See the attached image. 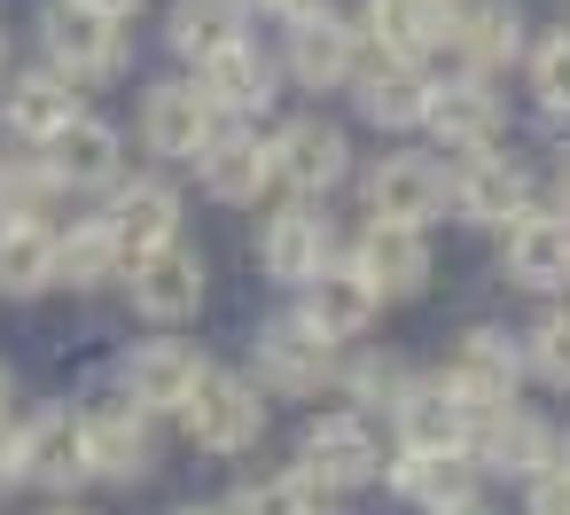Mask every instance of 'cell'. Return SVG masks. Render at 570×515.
<instances>
[{"instance_id": "obj_1", "label": "cell", "mask_w": 570, "mask_h": 515, "mask_svg": "<svg viewBox=\"0 0 570 515\" xmlns=\"http://www.w3.org/2000/svg\"><path fill=\"white\" fill-rule=\"evenodd\" d=\"M180 429H188L204 453H243V445L266 437V406H258V390H250L243 375L204 367V375L188 383V398H180Z\"/></svg>"}, {"instance_id": "obj_2", "label": "cell", "mask_w": 570, "mask_h": 515, "mask_svg": "<svg viewBox=\"0 0 570 515\" xmlns=\"http://www.w3.org/2000/svg\"><path fill=\"white\" fill-rule=\"evenodd\" d=\"M297 468H305L321 492H360V484H375V476H383L375 422H367L360 406H336V414H321V422L305 429V445H297Z\"/></svg>"}, {"instance_id": "obj_3", "label": "cell", "mask_w": 570, "mask_h": 515, "mask_svg": "<svg viewBox=\"0 0 570 515\" xmlns=\"http://www.w3.org/2000/svg\"><path fill=\"white\" fill-rule=\"evenodd\" d=\"M40 32H48V56H56V71H63L71 87H95V79H118V71H126V32H118V17L87 9V0H56V9L40 17Z\"/></svg>"}, {"instance_id": "obj_4", "label": "cell", "mask_w": 570, "mask_h": 515, "mask_svg": "<svg viewBox=\"0 0 570 515\" xmlns=\"http://www.w3.org/2000/svg\"><path fill=\"white\" fill-rule=\"evenodd\" d=\"M79 437H87V468L95 476L141 484L157 468V429H149V406H134V398H95L79 414Z\"/></svg>"}, {"instance_id": "obj_5", "label": "cell", "mask_w": 570, "mask_h": 515, "mask_svg": "<svg viewBox=\"0 0 570 515\" xmlns=\"http://www.w3.org/2000/svg\"><path fill=\"white\" fill-rule=\"evenodd\" d=\"M352 274H360L383 305L422 297V289H430V242H422V227H391V219H375V227L360 235V250H352Z\"/></svg>"}, {"instance_id": "obj_6", "label": "cell", "mask_w": 570, "mask_h": 515, "mask_svg": "<svg viewBox=\"0 0 570 515\" xmlns=\"http://www.w3.org/2000/svg\"><path fill=\"white\" fill-rule=\"evenodd\" d=\"M266 149H274V180L297 188V196H321V188H336V180L352 172V141H344V126H328V118H297V126H282Z\"/></svg>"}, {"instance_id": "obj_7", "label": "cell", "mask_w": 570, "mask_h": 515, "mask_svg": "<svg viewBox=\"0 0 570 515\" xmlns=\"http://www.w3.org/2000/svg\"><path fill=\"white\" fill-rule=\"evenodd\" d=\"M445 383H453V398H461L469 414L508 406L515 383H523V351H515V336H500V328H469L461 351H453V367H445Z\"/></svg>"}, {"instance_id": "obj_8", "label": "cell", "mask_w": 570, "mask_h": 515, "mask_svg": "<svg viewBox=\"0 0 570 515\" xmlns=\"http://www.w3.org/2000/svg\"><path fill=\"white\" fill-rule=\"evenodd\" d=\"M352 87H360V118H375V126H422V110H430V79H422V63L414 56H375L367 40H360V71H352Z\"/></svg>"}, {"instance_id": "obj_9", "label": "cell", "mask_w": 570, "mask_h": 515, "mask_svg": "<svg viewBox=\"0 0 570 515\" xmlns=\"http://www.w3.org/2000/svg\"><path fill=\"white\" fill-rule=\"evenodd\" d=\"M258 375H266L274 390H321V383H336V344H328L305 313L266 320V328H258Z\"/></svg>"}, {"instance_id": "obj_10", "label": "cell", "mask_w": 570, "mask_h": 515, "mask_svg": "<svg viewBox=\"0 0 570 515\" xmlns=\"http://www.w3.org/2000/svg\"><path fill=\"white\" fill-rule=\"evenodd\" d=\"M219 133V110L204 102V87H149V102H141V141L157 149V157H173V165H196V149Z\"/></svg>"}, {"instance_id": "obj_11", "label": "cell", "mask_w": 570, "mask_h": 515, "mask_svg": "<svg viewBox=\"0 0 570 515\" xmlns=\"http://www.w3.org/2000/svg\"><path fill=\"white\" fill-rule=\"evenodd\" d=\"M476 453L469 445H406L399 453V468H391V484H399V499H414V507H461V499H476Z\"/></svg>"}, {"instance_id": "obj_12", "label": "cell", "mask_w": 570, "mask_h": 515, "mask_svg": "<svg viewBox=\"0 0 570 515\" xmlns=\"http://www.w3.org/2000/svg\"><path fill=\"white\" fill-rule=\"evenodd\" d=\"M328 250H336V235H328V219H321L313 204L274 211L266 235H258V266H266L274 281H289V289H305V281L328 266Z\"/></svg>"}, {"instance_id": "obj_13", "label": "cell", "mask_w": 570, "mask_h": 515, "mask_svg": "<svg viewBox=\"0 0 570 515\" xmlns=\"http://www.w3.org/2000/svg\"><path fill=\"white\" fill-rule=\"evenodd\" d=\"M134 305L149 320H188L204 305V258L188 242H157L134 258Z\"/></svg>"}, {"instance_id": "obj_14", "label": "cell", "mask_w": 570, "mask_h": 515, "mask_svg": "<svg viewBox=\"0 0 570 515\" xmlns=\"http://www.w3.org/2000/svg\"><path fill=\"white\" fill-rule=\"evenodd\" d=\"M500 266H508V281L515 289H570V211L562 219H531V211H515V227H508V242H500Z\"/></svg>"}, {"instance_id": "obj_15", "label": "cell", "mask_w": 570, "mask_h": 515, "mask_svg": "<svg viewBox=\"0 0 570 515\" xmlns=\"http://www.w3.org/2000/svg\"><path fill=\"white\" fill-rule=\"evenodd\" d=\"M196 87H204V102L227 110V118H266V110H274V63H266L250 40L204 56V63H196Z\"/></svg>"}, {"instance_id": "obj_16", "label": "cell", "mask_w": 570, "mask_h": 515, "mask_svg": "<svg viewBox=\"0 0 570 515\" xmlns=\"http://www.w3.org/2000/svg\"><path fill=\"white\" fill-rule=\"evenodd\" d=\"M367 211L391 219V227H430L445 211V172L430 157H383L375 180H367Z\"/></svg>"}, {"instance_id": "obj_17", "label": "cell", "mask_w": 570, "mask_h": 515, "mask_svg": "<svg viewBox=\"0 0 570 515\" xmlns=\"http://www.w3.org/2000/svg\"><path fill=\"white\" fill-rule=\"evenodd\" d=\"M17 445H24V476H32V484H48V492H79V484L95 476V468H87L79 414H63V406L32 414V422L17 429Z\"/></svg>"}, {"instance_id": "obj_18", "label": "cell", "mask_w": 570, "mask_h": 515, "mask_svg": "<svg viewBox=\"0 0 570 515\" xmlns=\"http://www.w3.org/2000/svg\"><path fill=\"white\" fill-rule=\"evenodd\" d=\"M445 196H453V211H461L469 227H508V219L523 211L531 180H523V165H508V157L476 149V157H461V180H453Z\"/></svg>"}, {"instance_id": "obj_19", "label": "cell", "mask_w": 570, "mask_h": 515, "mask_svg": "<svg viewBox=\"0 0 570 515\" xmlns=\"http://www.w3.org/2000/svg\"><path fill=\"white\" fill-rule=\"evenodd\" d=\"M289 71H297V87H313V95H328V87H352V71H360V32L344 24V17H305L297 32H289Z\"/></svg>"}, {"instance_id": "obj_20", "label": "cell", "mask_w": 570, "mask_h": 515, "mask_svg": "<svg viewBox=\"0 0 570 515\" xmlns=\"http://www.w3.org/2000/svg\"><path fill=\"white\" fill-rule=\"evenodd\" d=\"M48 172H56V188H110L118 180V126H102V118H71V126H56L48 141Z\"/></svg>"}, {"instance_id": "obj_21", "label": "cell", "mask_w": 570, "mask_h": 515, "mask_svg": "<svg viewBox=\"0 0 570 515\" xmlns=\"http://www.w3.org/2000/svg\"><path fill=\"white\" fill-rule=\"evenodd\" d=\"M196 172L219 204H258V188H274V149L258 133H212L196 149Z\"/></svg>"}, {"instance_id": "obj_22", "label": "cell", "mask_w": 570, "mask_h": 515, "mask_svg": "<svg viewBox=\"0 0 570 515\" xmlns=\"http://www.w3.org/2000/svg\"><path fill=\"white\" fill-rule=\"evenodd\" d=\"M118 375H126V398L157 414V406H180V398H188V383L204 375V351H196V344L157 336V344H134Z\"/></svg>"}, {"instance_id": "obj_23", "label": "cell", "mask_w": 570, "mask_h": 515, "mask_svg": "<svg viewBox=\"0 0 570 515\" xmlns=\"http://www.w3.org/2000/svg\"><path fill=\"white\" fill-rule=\"evenodd\" d=\"M422 126L453 149V157H476V149H492V133H500V102L484 95V79H461V87H430V110H422Z\"/></svg>"}, {"instance_id": "obj_24", "label": "cell", "mask_w": 570, "mask_h": 515, "mask_svg": "<svg viewBox=\"0 0 570 515\" xmlns=\"http://www.w3.org/2000/svg\"><path fill=\"white\" fill-rule=\"evenodd\" d=\"M102 227L118 235V250H126V266H134L141 250L173 242V227H180V196H173L165 180H134V188H118V196H110Z\"/></svg>"}, {"instance_id": "obj_25", "label": "cell", "mask_w": 570, "mask_h": 515, "mask_svg": "<svg viewBox=\"0 0 570 515\" xmlns=\"http://www.w3.org/2000/svg\"><path fill=\"white\" fill-rule=\"evenodd\" d=\"M367 40L391 56H430L453 40V0H367Z\"/></svg>"}, {"instance_id": "obj_26", "label": "cell", "mask_w": 570, "mask_h": 515, "mask_svg": "<svg viewBox=\"0 0 570 515\" xmlns=\"http://www.w3.org/2000/svg\"><path fill=\"white\" fill-rule=\"evenodd\" d=\"M391 422H399V445H469L476 414L453 398V383H406L391 398Z\"/></svg>"}, {"instance_id": "obj_27", "label": "cell", "mask_w": 570, "mask_h": 515, "mask_svg": "<svg viewBox=\"0 0 570 515\" xmlns=\"http://www.w3.org/2000/svg\"><path fill=\"white\" fill-rule=\"evenodd\" d=\"M375 305H383V297H375L352 266H321V274L305 281V320H313L328 344H352V336L375 320Z\"/></svg>"}, {"instance_id": "obj_28", "label": "cell", "mask_w": 570, "mask_h": 515, "mask_svg": "<svg viewBox=\"0 0 570 515\" xmlns=\"http://www.w3.org/2000/svg\"><path fill=\"white\" fill-rule=\"evenodd\" d=\"M445 48H461L476 71L484 63H515L523 56V9H515V0H476V9L453 17V40Z\"/></svg>"}, {"instance_id": "obj_29", "label": "cell", "mask_w": 570, "mask_h": 515, "mask_svg": "<svg viewBox=\"0 0 570 515\" xmlns=\"http://www.w3.org/2000/svg\"><path fill=\"white\" fill-rule=\"evenodd\" d=\"M56 281V235L40 219H0V297H40Z\"/></svg>"}, {"instance_id": "obj_30", "label": "cell", "mask_w": 570, "mask_h": 515, "mask_svg": "<svg viewBox=\"0 0 570 515\" xmlns=\"http://www.w3.org/2000/svg\"><path fill=\"white\" fill-rule=\"evenodd\" d=\"M484 429H476V468H547V429L508 398V406H492V414H476Z\"/></svg>"}, {"instance_id": "obj_31", "label": "cell", "mask_w": 570, "mask_h": 515, "mask_svg": "<svg viewBox=\"0 0 570 515\" xmlns=\"http://www.w3.org/2000/svg\"><path fill=\"white\" fill-rule=\"evenodd\" d=\"M71 118H79V95H71L63 71H32V79L9 87V126H17L24 141H48V133L71 126Z\"/></svg>"}, {"instance_id": "obj_32", "label": "cell", "mask_w": 570, "mask_h": 515, "mask_svg": "<svg viewBox=\"0 0 570 515\" xmlns=\"http://www.w3.org/2000/svg\"><path fill=\"white\" fill-rule=\"evenodd\" d=\"M235 40H243V0H180L173 9V56L204 63V56L235 48Z\"/></svg>"}, {"instance_id": "obj_33", "label": "cell", "mask_w": 570, "mask_h": 515, "mask_svg": "<svg viewBox=\"0 0 570 515\" xmlns=\"http://www.w3.org/2000/svg\"><path fill=\"white\" fill-rule=\"evenodd\" d=\"M118 266H126V250H118V235H110L102 219L56 235V281H71V289H95V281H110Z\"/></svg>"}, {"instance_id": "obj_34", "label": "cell", "mask_w": 570, "mask_h": 515, "mask_svg": "<svg viewBox=\"0 0 570 515\" xmlns=\"http://www.w3.org/2000/svg\"><path fill=\"white\" fill-rule=\"evenodd\" d=\"M313 507H321V484H313L305 468H289V476H258V484H243L227 515H313Z\"/></svg>"}, {"instance_id": "obj_35", "label": "cell", "mask_w": 570, "mask_h": 515, "mask_svg": "<svg viewBox=\"0 0 570 515\" xmlns=\"http://www.w3.org/2000/svg\"><path fill=\"white\" fill-rule=\"evenodd\" d=\"M523 367H531L539 383L570 390V313H547V320L531 328V344H523Z\"/></svg>"}, {"instance_id": "obj_36", "label": "cell", "mask_w": 570, "mask_h": 515, "mask_svg": "<svg viewBox=\"0 0 570 515\" xmlns=\"http://www.w3.org/2000/svg\"><path fill=\"white\" fill-rule=\"evenodd\" d=\"M531 95H539L554 118H570V32H547V40H539V56H531Z\"/></svg>"}, {"instance_id": "obj_37", "label": "cell", "mask_w": 570, "mask_h": 515, "mask_svg": "<svg viewBox=\"0 0 570 515\" xmlns=\"http://www.w3.org/2000/svg\"><path fill=\"white\" fill-rule=\"evenodd\" d=\"M56 196V172L48 165H17L0 172V219H40V204Z\"/></svg>"}, {"instance_id": "obj_38", "label": "cell", "mask_w": 570, "mask_h": 515, "mask_svg": "<svg viewBox=\"0 0 570 515\" xmlns=\"http://www.w3.org/2000/svg\"><path fill=\"white\" fill-rule=\"evenodd\" d=\"M344 383H352V398H360V406H391V398L406 390V367H399V359H352V367H344Z\"/></svg>"}, {"instance_id": "obj_39", "label": "cell", "mask_w": 570, "mask_h": 515, "mask_svg": "<svg viewBox=\"0 0 570 515\" xmlns=\"http://www.w3.org/2000/svg\"><path fill=\"white\" fill-rule=\"evenodd\" d=\"M531 515H570V468H531Z\"/></svg>"}, {"instance_id": "obj_40", "label": "cell", "mask_w": 570, "mask_h": 515, "mask_svg": "<svg viewBox=\"0 0 570 515\" xmlns=\"http://www.w3.org/2000/svg\"><path fill=\"white\" fill-rule=\"evenodd\" d=\"M9 484H24V445H17L9 422H0V492H9Z\"/></svg>"}, {"instance_id": "obj_41", "label": "cell", "mask_w": 570, "mask_h": 515, "mask_svg": "<svg viewBox=\"0 0 570 515\" xmlns=\"http://www.w3.org/2000/svg\"><path fill=\"white\" fill-rule=\"evenodd\" d=\"M258 9H274L282 24H305V17H321V9H328V0H258Z\"/></svg>"}, {"instance_id": "obj_42", "label": "cell", "mask_w": 570, "mask_h": 515, "mask_svg": "<svg viewBox=\"0 0 570 515\" xmlns=\"http://www.w3.org/2000/svg\"><path fill=\"white\" fill-rule=\"evenodd\" d=\"M87 9H102V17H118V24H126V17L141 9V0H87Z\"/></svg>"}, {"instance_id": "obj_43", "label": "cell", "mask_w": 570, "mask_h": 515, "mask_svg": "<svg viewBox=\"0 0 570 515\" xmlns=\"http://www.w3.org/2000/svg\"><path fill=\"white\" fill-rule=\"evenodd\" d=\"M438 515H484V507H476V499H461V507H438Z\"/></svg>"}, {"instance_id": "obj_44", "label": "cell", "mask_w": 570, "mask_h": 515, "mask_svg": "<svg viewBox=\"0 0 570 515\" xmlns=\"http://www.w3.org/2000/svg\"><path fill=\"white\" fill-rule=\"evenodd\" d=\"M562 211H570V157H562Z\"/></svg>"}, {"instance_id": "obj_45", "label": "cell", "mask_w": 570, "mask_h": 515, "mask_svg": "<svg viewBox=\"0 0 570 515\" xmlns=\"http://www.w3.org/2000/svg\"><path fill=\"white\" fill-rule=\"evenodd\" d=\"M0 414H9V367H0Z\"/></svg>"}, {"instance_id": "obj_46", "label": "cell", "mask_w": 570, "mask_h": 515, "mask_svg": "<svg viewBox=\"0 0 570 515\" xmlns=\"http://www.w3.org/2000/svg\"><path fill=\"white\" fill-rule=\"evenodd\" d=\"M0 71H9V32H0Z\"/></svg>"}, {"instance_id": "obj_47", "label": "cell", "mask_w": 570, "mask_h": 515, "mask_svg": "<svg viewBox=\"0 0 570 515\" xmlns=\"http://www.w3.org/2000/svg\"><path fill=\"white\" fill-rule=\"evenodd\" d=\"M48 515H87V507H48Z\"/></svg>"}, {"instance_id": "obj_48", "label": "cell", "mask_w": 570, "mask_h": 515, "mask_svg": "<svg viewBox=\"0 0 570 515\" xmlns=\"http://www.w3.org/2000/svg\"><path fill=\"white\" fill-rule=\"evenodd\" d=\"M180 515H219V507H180Z\"/></svg>"}, {"instance_id": "obj_49", "label": "cell", "mask_w": 570, "mask_h": 515, "mask_svg": "<svg viewBox=\"0 0 570 515\" xmlns=\"http://www.w3.org/2000/svg\"><path fill=\"white\" fill-rule=\"evenodd\" d=\"M562 468H570V437H562Z\"/></svg>"}, {"instance_id": "obj_50", "label": "cell", "mask_w": 570, "mask_h": 515, "mask_svg": "<svg viewBox=\"0 0 570 515\" xmlns=\"http://www.w3.org/2000/svg\"><path fill=\"white\" fill-rule=\"evenodd\" d=\"M313 515H328V507H313Z\"/></svg>"}]
</instances>
